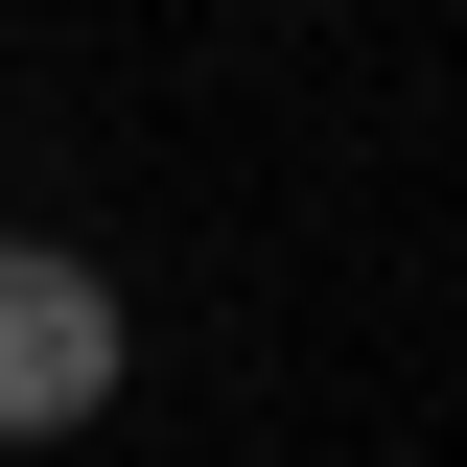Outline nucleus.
I'll list each match as a JSON object with an SVG mask.
<instances>
[{
    "mask_svg": "<svg viewBox=\"0 0 467 467\" xmlns=\"http://www.w3.org/2000/svg\"><path fill=\"white\" fill-rule=\"evenodd\" d=\"M117 374H140V304H117L70 234H0V444H94Z\"/></svg>",
    "mask_w": 467,
    "mask_h": 467,
    "instance_id": "f257e3e1",
    "label": "nucleus"
}]
</instances>
